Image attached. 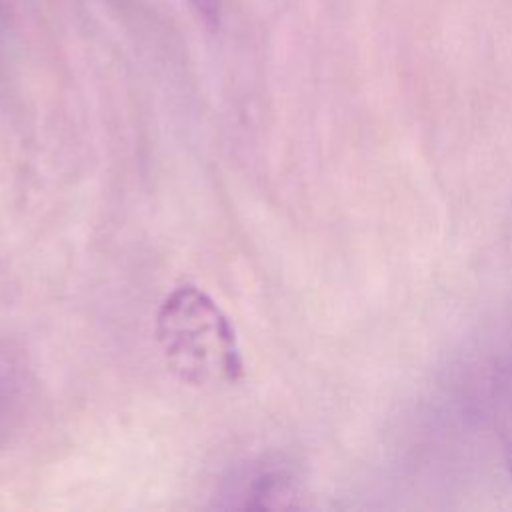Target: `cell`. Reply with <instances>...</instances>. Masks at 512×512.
Listing matches in <instances>:
<instances>
[{
  "label": "cell",
  "instance_id": "obj_5",
  "mask_svg": "<svg viewBox=\"0 0 512 512\" xmlns=\"http://www.w3.org/2000/svg\"><path fill=\"white\" fill-rule=\"evenodd\" d=\"M188 2L206 26L218 28L222 20V0H188Z\"/></svg>",
  "mask_w": 512,
  "mask_h": 512
},
{
  "label": "cell",
  "instance_id": "obj_2",
  "mask_svg": "<svg viewBox=\"0 0 512 512\" xmlns=\"http://www.w3.org/2000/svg\"><path fill=\"white\" fill-rule=\"evenodd\" d=\"M300 496L296 470L278 458L250 462L226 480L222 490L226 508H290Z\"/></svg>",
  "mask_w": 512,
  "mask_h": 512
},
{
  "label": "cell",
  "instance_id": "obj_4",
  "mask_svg": "<svg viewBox=\"0 0 512 512\" xmlns=\"http://www.w3.org/2000/svg\"><path fill=\"white\" fill-rule=\"evenodd\" d=\"M492 412L506 466L512 476V366H500L492 378Z\"/></svg>",
  "mask_w": 512,
  "mask_h": 512
},
{
  "label": "cell",
  "instance_id": "obj_3",
  "mask_svg": "<svg viewBox=\"0 0 512 512\" xmlns=\"http://www.w3.org/2000/svg\"><path fill=\"white\" fill-rule=\"evenodd\" d=\"M36 404V380L22 352L0 342V448L26 428Z\"/></svg>",
  "mask_w": 512,
  "mask_h": 512
},
{
  "label": "cell",
  "instance_id": "obj_1",
  "mask_svg": "<svg viewBox=\"0 0 512 512\" xmlns=\"http://www.w3.org/2000/svg\"><path fill=\"white\" fill-rule=\"evenodd\" d=\"M156 336L168 366L190 384H230L242 376L234 328L196 286L176 288L160 306Z\"/></svg>",
  "mask_w": 512,
  "mask_h": 512
}]
</instances>
